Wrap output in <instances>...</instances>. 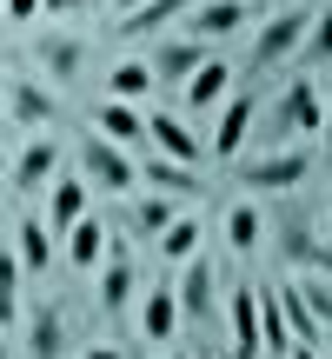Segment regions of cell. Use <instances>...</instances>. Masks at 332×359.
Here are the masks:
<instances>
[{"mask_svg": "<svg viewBox=\"0 0 332 359\" xmlns=\"http://www.w3.org/2000/svg\"><path fill=\"white\" fill-rule=\"evenodd\" d=\"M173 293H179V320L200 326V333H213V326H219V306H226V259L193 253L186 266L173 273Z\"/></svg>", "mask_w": 332, "mask_h": 359, "instance_id": "6da1fadb", "label": "cell"}, {"mask_svg": "<svg viewBox=\"0 0 332 359\" xmlns=\"http://www.w3.org/2000/svg\"><path fill=\"white\" fill-rule=\"evenodd\" d=\"M306 34H312V7H279L272 20H259V40L246 53V74H272L279 60L306 53Z\"/></svg>", "mask_w": 332, "mask_h": 359, "instance_id": "7a4b0ae2", "label": "cell"}, {"mask_svg": "<svg viewBox=\"0 0 332 359\" xmlns=\"http://www.w3.org/2000/svg\"><path fill=\"white\" fill-rule=\"evenodd\" d=\"M80 173L100 193H113V200H133V193H140V154L100 140V133H80Z\"/></svg>", "mask_w": 332, "mask_h": 359, "instance_id": "3957f363", "label": "cell"}, {"mask_svg": "<svg viewBox=\"0 0 332 359\" xmlns=\"http://www.w3.org/2000/svg\"><path fill=\"white\" fill-rule=\"evenodd\" d=\"M233 167H240V187L253 200H266V193H293L312 173V154L306 147H279V154H240Z\"/></svg>", "mask_w": 332, "mask_h": 359, "instance_id": "277c9868", "label": "cell"}, {"mask_svg": "<svg viewBox=\"0 0 332 359\" xmlns=\"http://www.w3.org/2000/svg\"><path fill=\"white\" fill-rule=\"evenodd\" d=\"M259 107H266L259 93L233 87L226 107H219V120H213V133H206V154H213V160H240L246 140H253V127H259Z\"/></svg>", "mask_w": 332, "mask_h": 359, "instance_id": "5b68a950", "label": "cell"}, {"mask_svg": "<svg viewBox=\"0 0 332 359\" xmlns=\"http://www.w3.org/2000/svg\"><path fill=\"white\" fill-rule=\"evenodd\" d=\"M133 293H140V266H133V253H127V233H113V246H106V259H100V286H93L100 320H120V313L133 306Z\"/></svg>", "mask_w": 332, "mask_h": 359, "instance_id": "8992f818", "label": "cell"}, {"mask_svg": "<svg viewBox=\"0 0 332 359\" xmlns=\"http://www.w3.org/2000/svg\"><path fill=\"white\" fill-rule=\"evenodd\" d=\"M213 60V47H206V40H193V34H166L153 53H146V67H153V80H160V93H186V80L200 74V67Z\"/></svg>", "mask_w": 332, "mask_h": 359, "instance_id": "52a82bcc", "label": "cell"}, {"mask_svg": "<svg viewBox=\"0 0 332 359\" xmlns=\"http://www.w3.org/2000/svg\"><path fill=\"white\" fill-rule=\"evenodd\" d=\"M7 120H13V127L47 133V127H60V120H67V100H60V93H47L34 74H20V80H7Z\"/></svg>", "mask_w": 332, "mask_h": 359, "instance_id": "ba28073f", "label": "cell"}, {"mask_svg": "<svg viewBox=\"0 0 332 359\" xmlns=\"http://www.w3.org/2000/svg\"><path fill=\"white\" fill-rule=\"evenodd\" d=\"M246 20H253V7H246V0H193L186 20H179V34H193V40H206V47H219V40H233Z\"/></svg>", "mask_w": 332, "mask_h": 359, "instance_id": "9c48e42d", "label": "cell"}, {"mask_svg": "<svg viewBox=\"0 0 332 359\" xmlns=\"http://www.w3.org/2000/svg\"><path fill=\"white\" fill-rule=\"evenodd\" d=\"M146 147L166 154V160H186V167H200V160H206V140L173 114V107H146Z\"/></svg>", "mask_w": 332, "mask_h": 359, "instance_id": "30bf717a", "label": "cell"}, {"mask_svg": "<svg viewBox=\"0 0 332 359\" xmlns=\"http://www.w3.org/2000/svg\"><path fill=\"white\" fill-rule=\"evenodd\" d=\"M53 180H60V140H53V133H34V140L13 154L7 187L13 193H40V187H53Z\"/></svg>", "mask_w": 332, "mask_h": 359, "instance_id": "8fae6325", "label": "cell"}, {"mask_svg": "<svg viewBox=\"0 0 332 359\" xmlns=\"http://www.w3.org/2000/svg\"><path fill=\"white\" fill-rule=\"evenodd\" d=\"M179 293H173V273H160L153 286L140 293V333H146V346H173L179 339Z\"/></svg>", "mask_w": 332, "mask_h": 359, "instance_id": "7c38bea8", "label": "cell"}, {"mask_svg": "<svg viewBox=\"0 0 332 359\" xmlns=\"http://www.w3.org/2000/svg\"><path fill=\"white\" fill-rule=\"evenodd\" d=\"M226 353L266 359V339H259V286H233V299H226Z\"/></svg>", "mask_w": 332, "mask_h": 359, "instance_id": "4fadbf2b", "label": "cell"}, {"mask_svg": "<svg viewBox=\"0 0 332 359\" xmlns=\"http://www.w3.org/2000/svg\"><path fill=\"white\" fill-rule=\"evenodd\" d=\"M13 253H20L27 280L53 273V259H60V233L47 226V213H20V219H13Z\"/></svg>", "mask_w": 332, "mask_h": 359, "instance_id": "5bb4252c", "label": "cell"}, {"mask_svg": "<svg viewBox=\"0 0 332 359\" xmlns=\"http://www.w3.org/2000/svg\"><path fill=\"white\" fill-rule=\"evenodd\" d=\"M34 60H40L47 80H67V87H74V80L87 74V40H74L67 27H47V34L34 40Z\"/></svg>", "mask_w": 332, "mask_h": 359, "instance_id": "9a60e30c", "label": "cell"}, {"mask_svg": "<svg viewBox=\"0 0 332 359\" xmlns=\"http://www.w3.org/2000/svg\"><path fill=\"white\" fill-rule=\"evenodd\" d=\"M87 120H93L100 140L127 147V154H140V147H146V114H140V107H127V100H93Z\"/></svg>", "mask_w": 332, "mask_h": 359, "instance_id": "2e32d148", "label": "cell"}, {"mask_svg": "<svg viewBox=\"0 0 332 359\" xmlns=\"http://www.w3.org/2000/svg\"><path fill=\"white\" fill-rule=\"evenodd\" d=\"M87 193H93V180H87V173H60V180L47 187V226L60 233V240H67V233H74L80 219L93 213V200H87Z\"/></svg>", "mask_w": 332, "mask_h": 359, "instance_id": "e0dca14e", "label": "cell"}, {"mask_svg": "<svg viewBox=\"0 0 332 359\" xmlns=\"http://www.w3.org/2000/svg\"><path fill=\"white\" fill-rule=\"evenodd\" d=\"M140 187H153V193H166V200H200L206 193V180L186 167V160H166V154H140Z\"/></svg>", "mask_w": 332, "mask_h": 359, "instance_id": "ac0fdd59", "label": "cell"}, {"mask_svg": "<svg viewBox=\"0 0 332 359\" xmlns=\"http://www.w3.org/2000/svg\"><path fill=\"white\" fill-rule=\"evenodd\" d=\"M27 359H67V313L60 299H40L27 313Z\"/></svg>", "mask_w": 332, "mask_h": 359, "instance_id": "d6986e66", "label": "cell"}, {"mask_svg": "<svg viewBox=\"0 0 332 359\" xmlns=\"http://www.w3.org/2000/svg\"><path fill=\"white\" fill-rule=\"evenodd\" d=\"M186 213V200H166V193H153V187H140L127 200V233H140V240H160L173 219Z\"/></svg>", "mask_w": 332, "mask_h": 359, "instance_id": "ffe728a7", "label": "cell"}, {"mask_svg": "<svg viewBox=\"0 0 332 359\" xmlns=\"http://www.w3.org/2000/svg\"><path fill=\"white\" fill-rule=\"evenodd\" d=\"M106 246H113V226H106L100 213H87V219L60 240V259H67L74 273H87V266H100V259H106Z\"/></svg>", "mask_w": 332, "mask_h": 359, "instance_id": "44dd1931", "label": "cell"}, {"mask_svg": "<svg viewBox=\"0 0 332 359\" xmlns=\"http://www.w3.org/2000/svg\"><path fill=\"white\" fill-rule=\"evenodd\" d=\"M153 246H160V266H166V273H179V266H186L193 253H206V219H200V213L186 206V213H179V219H173V226L160 233Z\"/></svg>", "mask_w": 332, "mask_h": 359, "instance_id": "7402d4cb", "label": "cell"}, {"mask_svg": "<svg viewBox=\"0 0 332 359\" xmlns=\"http://www.w3.org/2000/svg\"><path fill=\"white\" fill-rule=\"evenodd\" d=\"M186 7H193V0H146V7H133V13H120V20H113V40H146V34H166L173 20H186Z\"/></svg>", "mask_w": 332, "mask_h": 359, "instance_id": "603a6c76", "label": "cell"}, {"mask_svg": "<svg viewBox=\"0 0 332 359\" xmlns=\"http://www.w3.org/2000/svg\"><path fill=\"white\" fill-rule=\"evenodd\" d=\"M226 93H233V67L213 53V60L186 80V114H219V107H226Z\"/></svg>", "mask_w": 332, "mask_h": 359, "instance_id": "cb8c5ba5", "label": "cell"}, {"mask_svg": "<svg viewBox=\"0 0 332 359\" xmlns=\"http://www.w3.org/2000/svg\"><path fill=\"white\" fill-rule=\"evenodd\" d=\"M259 240H266V213H259V200L246 193V200L226 206V253H259Z\"/></svg>", "mask_w": 332, "mask_h": 359, "instance_id": "d4e9b609", "label": "cell"}, {"mask_svg": "<svg viewBox=\"0 0 332 359\" xmlns=\"http://www.w3.org/2000/svg\"><path fill=\"white\" fill-rule=\"evenodd\" d=\"M259 339H266V359H286V353H293V326H286L279 286H259Z\"/></svg>", "mask_w": 332, "mask_h": 359, "instance_id": "484cf974", "label": "cell"}, {"mask_svg": "<svg viewBox=\"0 0 332 359\" xmlns=\"http://www.w3.org/2000/svg\"><path fill=\"white\" fill-rule=\"evenodd\" d=\"M146 93H160V80H153V67L146 60H113V74H106V100H146Z\"/></svg>", "mask_w": 332, "mask_h": 359, "instance_id": "4316f807", "label": "cell"}, {"mask_svg": "<svg viewBox=\"0 0 332 359\" xmlns=\"http://www.w3.org/2000/svg\"><path fill=\"white\" fill-rule=\"evenodd\" d=\"M279 306H286V326H293V346H326V326L306 313L299 286H279Z\"/></svg>", "mask_w": 332, "mask_h": 359, "instance_id": "83f0119b", "label": "cell"}, {"mask_svg": "<svg viewBox=\"0 0 332 359\" xmlns=\"http://www.w3.org/2000/svg\"><path fill=\"white\" fill-rule=\"evenodd\" d=\"M20 280H27L20 253H13V246H0V326H13V313H20Z\"/></svg>", "mask_w": 332, "mask_h": 359, "instance_id": "f1b7e54d", "label": "cell"}, {"mask_svg": "<svg viewBox=\"0 0 332 359\" xmlns=\"http://www.w3.org/2000/svg\"><path fill=\"white\" fill-rule=\"evenodd\" d=\"M299 286V299H306V313L319 326H332V273H306V280H293Z\"/></svg>", "mask_w": 332, "mask_h": 359, "instance_id": "f546056e", "label": "cell"}, {"mask_svg": "<svg viewBox=\"0 0 332 359\" xmlns=\"http://www.w3.org/2000/svg\"><path fill=\"white\" fill-rule=\"evenodd\" d=\"M306 60H332V7H312V34H306Z\"/></svg>", "mask_w": 332, "mask_h": 359, "instance_id": "4dcf8cb0", "label": "cell"}, {"mask_svg": "<svg viewBox=\"0 0 332 359\" xmlns=\"http://www.w3.org/2000/svg\"><path fill=\"white\" fill-rule=\"evenodd\" d=\"M7 20H40V0H7Z\"/></svg>", "mask_w": 332, "mask_h": 359, "instance_id": "1f68e13d", "label": "cell"}, {"mask_svg": "<svg viewBox=\"0 0 332 359\" xmlns=\"http://www.w3.org/2000/svg\"><path fill=\"white\" fill-rule=\"evenodd\" d=\"M80 359H120V346H106V339H100V346H87Z\"/></svg>", "mask_w": 332, "mask_h": 359, "instance_id": "d6a6232c", "label": "cell"}, {"mask_svg": "<svg viewBox=\"0 0 332 359\" xmlns=\"http://www.w3.org/2000/svg\"><path fill=\"white\" fill-rule=\"evenodd\" d=\"M80 0H40V13H74Z\"/></svg>", "mask_w": 332, "mask_h": 359, "instance_id": "836d02e7", "label": "cell"}, {"mask_svg": "<svg viewBox=\"0 0 332 359\" xmlns=\"http://www.w3.org/2000/svg\"><path fill=\"white\" fill-rule=\"evenodd\" d=\"M319 140H326V160H332V100H326V127H319Z\"/></svg>", "mask_w": 332, "mask_h": 359, "instance_id": "e575fe53", "label": "cell"}, {"mask_svg": "<svg viewBox=\"0 0 332 359\" xmlns=\"http://www.w3.org/2000/svg\"><path fill=\"white\" fill-rule=\"evenodd\" d=\"M286 359H326L319 346H293V353H286Z\"/></svg>", "mask_w": 332, "mask_h": 359, "instance_id": "d590c367", "label": "cell"}, {"mask_svg": "<svg viewBox=\"0 0 332 359\" xmlns=\"http://www.w3.org/2000/svg\"><path fill=\"white\" fill-rule=\"evenodd\" d=\"M133 7H146V0H113V20H120V13H133Z\"/></svg>", "mask_w": 332, "mask_h": 359, "instance_id": "8d00e7d4", "label": "cell"}, {"mask_svg": "<svg viewBox=\"0 0 332 359\" xmlns=\"http://www.w3.org/2000/svg\"><path fill=\"white\" fill-rule=\"evenodd\" d=\"M0 359H13V339H7V326H0Z\"/></svg>", "mask_w": 332, "mask_h": 359, "instance_id": "74e56055", "label": "cell"}, {"mask_svg": "<svg viewBox=\"0 0 332 359\" xmlns=\"http://www.w3.org/2000/svg\"><path fill=\"white\" fill-rule=\"evenodd\" d=\"M319 353H326V359H332V326H326V346H319Z\"/></svg>", "mask_w": 332, "mask_h": 359, "instance_id": "f35d334b", "label": "cell"}, {"mask_svg": "<svg viewBox=\"0 0 332 359\" xmlns=\"http://www.w3.org/2000/svg\"><path fill=\"white\" fill-rule=\"evenodd\" d=\"M7 167H13V160H7V147H0V173H7Z\"/></svg>", "mask_w": 332, "mask_h": 359, "instance_id": "ab89813d", "label": "cell"}, {"mask_svg": "<svg viewBox=\"0 0 332 359\" xmlns=\"http://www.w3.org/2000/svg\"><path fill=\"white\" fill-rule=\"evenodd\" d=\"M0 120H7V87H0Z\"/></svg>", "mask_w": 332, "mask_h": 359, "instance_id": "60d3db41", "label": "cell"}, {"mask_svg": "<svg viewBox=\"0 0 332 359\" xmlns=\"http://www.w3.org/2000/svg\"><path fill=\"white\" fill-rule=\"evenodd\" d=\"M213 359H240V353H213Z\"/></svg>", "mask_w": 332, "mask_h": 359, "instance_id": "b9f144b4", "label": "cell"}, {"mask_svg": "<svg viewBox=\"0 0 332 359\" xmlns=\"http://www.w3.org/2000/svg\"><path fill=\"white\" fill-rule=\"evenodd\" d=\"M166 359H186V353H166Z\"/></svg>", "mask_w": 332, "mask_h": 359, "instance_id": "7bdbcfd3", "label": "cell"}, {"mask_svg": "<svg viewBox=\"0 0 332 359\" xmlns=\"http://www.w3.org/2000/svg\"><path fill=\"white\" fill-rule=\"evenodd\" d=\"M0 187H7V173H0Z\"/></svg>", "mask_w": 332, "mask_h": 359, "instance_id": "ee69618b", "label": "cell"}, {"mask_svg": "<svg viewBox=\"0 0 332 359\" xmlns=\"http://www.w3.org/2000/svg\"><path fill=\"white\" fill-rule=\"evenodd\" d=\"M246 7H259V0H246Z\"/></svg>", "mask_w": 332, "mask_h": 359, "instance_id": "f6af8a7d", "label": "cell"}, {"mask_svg": "<svg viewBox=\"0 0 332 359\" xmlns=\"http://www.w3.org/2000/svg\"><path fill=\"white\" fill-rule=\"evenodd\" d=\"M200 359H213V353H200Z\"/></svg>", "mask_w": 332, "mask_h": 359, "instance_id": "bcb514c9", "label": "cell"}, {"mask_svg": "<svg viewBox=\"0 0 332 359\" xmlns=\"http://www.w3.org/2000/svg\"><path fill=\"white\" fill-rule=\"evenodd\" d=\"M326 219H332V206H326Z\"/></svg>", "mask_w": 332, "mask_h": 359, "instance_id": "7dc6e473", "label": "cell"}, {"mask_svg": "<svg viewBox=\"0 0 332 359\" xmlns=\"http://www.w3.org/2000/svg\"><path fill=\"white\" fill-rule=\"evenodd\" d=\"M0 60H7V53H0Z\"/></svg>", "mask_w": 332, "mask_h": 359, "instance_id": "c3c4849f", "label": "cell"}]
</instances>
